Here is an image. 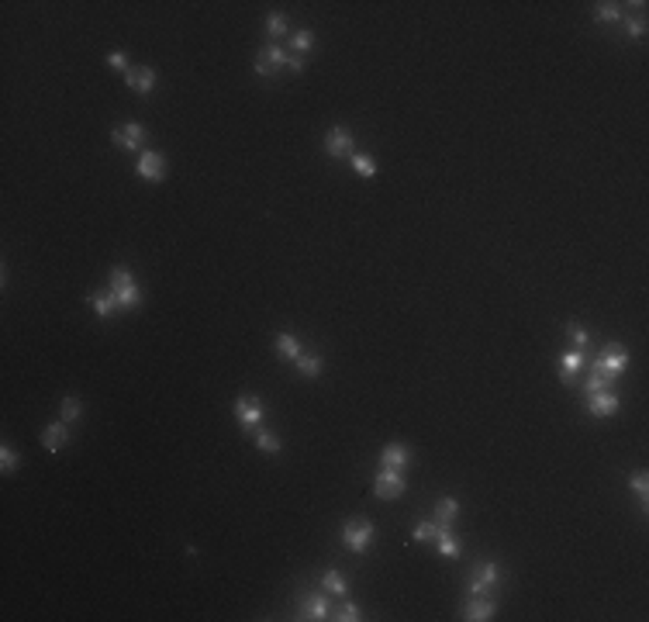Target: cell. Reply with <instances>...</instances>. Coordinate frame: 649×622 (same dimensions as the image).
Here are the masks:
<instances>
[{"instance_id": "cell-12", "label": "cell", "mask_w": 649, "mask_h": 622, "mask_svg": "<svg viewBox=\"0 0 649 622\" xmlns=\"http://www.w3.org/2000/svg\"><path fill=\"white\" fill-rule=\"evenodd\" d=\"M125 83H128V90L149 97V94L156 90V69H152V66H131V69L125 73Z\"/></svg>"}, {"instance_id": "cell-31", "label": "cell", "mask_w": 649, "mask_h": 622, "mask_svg": "<svg viewBox=\"0 0 649 622\" xmlns=\"http://www.w3.org/2000/svg\"><path fill=\"white\" fill-rule=\"evenodd\" d=\"M17 463H21V460H17V453H14V450L3 443V446H0V470H3V474H10V470H17Z\"/></svg>"}, {"instance_id": "cell-21", "label": "cell", "mask_w": 649, "mask_h": 622, "mask_svg": "<svg viewBox=\"0 0 649 622\" xmlns=\"http://www.w3.org/2000/svg\"><path fill=\"white\" fill-rule=\"evenodd\" d=\"M294 366H298V373H301V377H318V373L324 370L322 356H315V353H301V356L294 359Z\"/></svg>"}, {"instance_id": "cell-5", "label": "cell", "mask_w": 649, "mask_h": 622, "mask_svg": "<svg viewBox=\"0 0 649 622\" xmlns=\"http://www.w3.org/2000/svg\"><path fill=\"white\" fill-rule=\"evenodd\" d=\"M373 491H376V498H383V501L401 498V495H404V470L380 467V470H376V481H373Z\"/></svg>"}, {"instance_id": "cell-19", "label": "cell", "mask_w": 649, "mask_h": 622, "mask_svg": "<svg viewBox=\"0 0 649 622\" xmlns=\"http://www.w3.org/2000/svg\"><path fill=\"white\" fill-rule=\"evenodd\" d=\"M273 342H277V353H280L284 359H298V356L304 353V346H301V339H298L294 332H280Z\"/></svg>"}, {"instance_id": "cell-8", "label": "cell", "mask_w": 649, "mask_h": 622, "mask_svg": "<svg viewBox=\"0 0 649 622\" xmlns=\"http://www.w3.org/2000/svg\"><path fill=\"white\" fill-rule=\"evenodd\" d=\"M111 142H114L118 149H125V152H138V149L145 145V128H142L138 121L121 125V128H114V132H111Z\"/></svg>"}, {"instance_id": "cell-29", "label": "cell", "mask_w": 649, "mask_h": 622, "mask_svg": "<svg viewBox=\"0 0 649 622\" xmlns=\"http://www.w3.org/2000/svg\"><path fill=\"white\" fill-rule=\"evenodd\" d=\"M612 387V377H605V373H598L594 366H591V377H587V394H598V391H608Z\"/></svg>"}, {"instance_id": "cell-9", "label": "cell", "mask_w": 649, "mask_h": 622, "mask_svg": "<svg viewBox=\"0 0 649 622\" xmlns=\"http://www.w3.org/2000/svg\"><path fill=\"white\" fill-rule=\"evenodd\" d=\"M135 173L149 184H163L166 180V159L159 152H142L138 163H135Z\"/></svg>"}, {"instance_id": "cell-7", "label": "cell", "mask_w": 649, "mask_h": 622, "mask_svg": "<svg viewBox=\"0 0 649 622\" xmlns=\"http://www.w3.org/2000/svg\"><path fill=\"white\" fill-rule=\"evenodd\" d=\"M284 66H287V52H284L280 45L270 42V45L259 48V55H256V73H259V76H277Z\"/></svg>"}, {"instance_id": "cell-2", "label": "cell", "mask_w": 649, "mask_h": 622, "mask_svg": "<svg viewBox=\"0 0 649 622\" xmlns=\"http://www.w3.org/2000/svg\"><path fill=\"white\" fill-rule=\"evenodd\" d=\"M369 540H373V522L369 519H349V522H342V543L352 553H366Z\"/></svg>"}, {"instance_id": "cell-20", "label": "cell", "mask_w": 649, "mask_h": 622, "mask_svg": "<svg viewBox=\"0 0 649 622\" xmlns=\"http://www.w3.org/2000/svg\"><path fill=\"white\" fill-rule=\"evenodd\" d=\"M90 305H93V314H97V318H111L114 308H118V301H114L111 291H93V294H90Z\"/></svg>"}, {"instance_id": "cell-1", "label": "cell", "mask_w": 649, "mask_h": 622, "mask_svg": "<svg viewBox=\"0 0 649 622\" xmlns=\"http://www.w3.org/2000/svg\"><path fill=\"white\" fill-rule=\"evenodd\" d=\"M107 291L114 294V301H118L121 311H135L142 305L138 281H135V274H131L128 267H114V270H111V287H107Z\"/></svg>"}, {"instance_id": "cell-6", "label": "cell", "mask_w": 649, "mask_h": 622, "mask_svg": "<svg viewBox=\"0 0 649 622\" xmlns=\"http://www.w3.org/2000/svg\"><path fill=\"white\" fill-rule=\"evenodd\" d=\"M356 139H352V132L349 128H342V125H335V128H328V135H324V152L328 156H335V159H349L356 149Z\"/></svg>"}, {"instance_id": "cell-28", "label": "cell", "mask_w": 649, "mask_h": 622, "mask_svg": "<svg viewBox=\"0 0 649 622\" xmlns=\"http://www.w3.org/2000/svg\"><path fill=\"white\" fill-rule=\"evenodd\" d=\"M435 543H439V553H442V557H459V543H456L453 533H439Z\"/></svg>"}, {"instance_id": "cell-3", "label": "cell", "mask_w": 649, "mask_h": 622, "mask_svg": "<svg viewBox=\"0 0 649 622\" xmlns=\"http://www.w3.org/2000/svg\"><path fill=\"white\" fill-rule=\"evenodd\" d=\"M625 366H629V353H625L619 342H608V346H605V353H601V356H598V363H594V370H598V373H605V377H612V380H615V377H622V373H625Z\"/></svg>"}, {"instance_id": "cell-4", "label": "cell", "mask_w": 649, "mask_h": 622, "mask_svg": "<svg viewBox=\"0 0 649 622\" xmlns=\"http://www.w3.org/2000/svg\"><path fill=\"white\" fill-rule=\"evenodd\" d=\"M235 418H239L242 432H256L259 422H263V401H259L256 394H242V398L235 401Z\"/></svg>"}, {"instance_id": "cell-32", "label": "cell", "mask_w": 649, "mask_h": 622, "mask_svg": "<svg viewBox=\"0 0 649 622\" xmlns=\"http://www.w3.org/2000/svg\"><path fill=\"white\" fill-rule=\"evenodd\" d=\"M284 31H287V17H284V14H270V17H266V35L277 38V35H284Z\"/></svg>"}, {"instance_id": "cell-24", "label": "cell", "mask_w": 649, "mask_h": 622, "mask_svg": "<svg viewBox=\"0 0 649 622\" xmlns=\"http://www.w3.org/2000/svg\"><path fill=\"white\" fill-rule=\"evenodd\" d=\"M256 446H259L266 456H277V453H280V439H277L273 432H266V429H256Z\"/></svg>"}, {"instance_id": "cell-15", "label": "cell", "mask_w": 649, "mask_h": 622, "mask_svg": "<svg viewBox=\"0 0 649 622\" xmlns=\"http://www.w3.org/2000/svg\"><path fill=\"white\" fill-rule=\"evenodd\" d=\"M456 515H459V501L456 498H439L435 501V526H439V533H453V522H456Z\"/></svg>"}, {"instance_id": "cell-14", "label": "cell", "mask_w": 649, "mask_h": 622, "mask_svg": "<svg viewBox=\"0 0 649 622\" xmlns=\"http://www.w3.org/2000/svg\"><path fill=\"white\" fill-rule=\"evenodd\" d=\"M587 411H591L594 418H608V415H615V411H619V394H612V391L587 394Z\"/></svg>"}, {"instance_id": "cell-25", "label": "cell", "mask_w": 649, "mask_h": 622, "mask_svg": "<svg viewBox=\"0 0 649 622\" xmlns=\"http://www.w3.org/2000/svg\"><path fill=\"white\" fill-rule=\"evenodd\" d=\"M322 588L328 592V595H345V578H342L338 571H324Z\"/></svg>"}, {"instance_id": "cell-30", "label": "cell", "mask_w": 649, "mask_h": 622, "mask_svg": "<svg viewBox=\"0 0 649 622\" xmlns=\"http://www.w3.org/2000/svg\"><path fill=\"white\" fill-rule=\"evenodd\" d=\"M311 42H315V38H311V31H308V28H301V31H294V35H291V45H294V55H301L304 48H311Z\"/></svg>"}, {"instance_id": "cell-36", "label": "cell", "mask_w": 649, "mask_h": 622, "mask_svg": "<svg viewBox=\"0 0 649 622\" xmlns=\"http://www.w3.org/2000/svg\"><path fill=\"white\" fill-rule=\"evenodd\" d=\"M107 66H111V69H118V73H128V69H131L125 52H111V55H107Z\"/></svg>"}, {"instance_id": "cell-16", "label": "cell", "mask_w": 649, "mask_h": 622, "mask_svg": "<svg viewBox=\"0 0 649 622\" xmlns=\"http://www.w3.org/2000/svg\"><path fill=\"white\" fill-rule=\"evenodd\" d=\"M301 619H331V605H328V598L324 595H308L304 602H301Z\"/></svg>"}, {"instance_id": "cell-18", "label": "cell", "mask_w": 649, "mask_h": 622, "mask_svg": "<svg viewBox=\"0 0 649 622\" xmlns=\"http://www.w3.org/2000/svg\"><path fill=\"white\" fill-rule=\"evenodd\" d=\"M581 366H584V353H581V349L563 353V359H560V380H563V384H570V380L581 373Z\"/></svg>"}, {"instance_id": "cell-37", "label": "cell", "mask_w": 649, "mask_h": 622, "mask_svg": "<svg viewBox=\"0 0 649 622\" xmlns=\"http://www.w3.org/2000/svg\"><path fill=\"white\" fill-rule=\"evenodd\" d=\"M625 35H629V38H643V35H646V21H643V17H632V21L625 24Z\"/></svg>"}, {"instance_id": "cell-26", "label": "cell", "mask_w": 649, "mask_h": 622, "mask_svg": "<svg viewBox=\"0 0 649 622\" xmlns=\"http://www.w3.org/2000/svg\"><path fill=\"white\" fill-rule=\"evenodd\" d=\"M622 17V10H619V3H594V21H619Z\"/></svg>"}, {"instance_id": "cell-23", "label": "cell", "mask_w": 649, "mask_h": 622, "mask_svg": "<svg viewBox=\"0 0 649 622\" xmlns=\"http://www.w3.org/2000/svg\"><path fill=\"white\" fill-rule=\"evenodd\" d=\"M80 415H83V401L76 394H66L62 398V422H80Z\"/></svg>"}, {"instance_id": "cell-10", "label": "cell", "mask_w": 649, "mask_h": 622, "mask_svg": "<svg viewBox=\"0 0 649 622\" xmlns=\"http://www.w3.org/2000/svg\"><path fill=\"white\" fill-rule=\"evenodd\" d=\"M501 585V567L491 560V564H480L473 581H470V595H491L494 588Z\"/></svg>"}, {"instance_id": "cell-34", "label": "cell", "mask_w": 649, "mask_h": 622, "mask_svg": "<svg viewBox=\"0 0 649 622\" xmlns=\"http://www.w3.org/2000/svg\"><path fill=\"white\" fill-rule=\"evenodd\" d=\"M629 484H632V488H636V495H639V498H643V501H646V495H649V481H646V470H636V474H632V477H629Z\"/></svg>"}, {"instance_id": "cell-33", "label": "cell", "mask_w": 649, "mask_h": 622, "mask_svg": "<svg viewBox=\"0 0 649 622\" xmlns=\"http://www.w3.org/2000/svg\"><path fill=\"white\" fill-rule=\"evenodd\" d=\"M331 619H338V622H359V619H363V612H359V605H356V602H345V605L338 609V616H331Z\"/></svg>"}, {"instance_id": "cell-22", "label": "cell", "mask_w": 649, "mask_h": 622, "mask_svg": "<svg viewBox=\"0 0 649 622\" xmlns=\"http://www.w3.org/2000/svg\"><path fill=\"white\" fill-rule=\"evenodd\" d=\"M349 163H352V170L363 177V180H373L376 177V163L369 159V156H363V152H352L349 156Z\"/></svg>"}, {"instance_id": "cell-13", "label": "cell", "mask_w": 649, "mask_h": 622, "mask_svg": "<svg viewBox=\"0 0 649 622\" xmlns=\"http://www.w3.org/2000/svg\"><path fill=\"white\" fill-rule=\"evenodd\" d=\"M414 460V453L404 446V443H390L380 450V467H390V470H408V463Z\"/></svg>"}, {"instance_id": "cell-38", "label": "cell", "mask_w": 649, "mask_h": 622, "mask_svg": "<svg viewBox=\"0 0 649 622\" xmlns=\"http://www.w3.org/2000/svg\"><path fill=\"white\" fill-rule=\"evenodd\" d=\"M287 69L291 73H304V59L301 55H287Z\"/></svg>"}, {"instance_id": "cell-35", "label": "cell", "mask_w": 649, "mask_h": 622, "mask_svg": "<svg viewBox=\"0 0 649 622\" xmlns=\"http://www.w3.org/2000/svg\"><path fill=\"white\" fill-rule=\"evenodd\" d=\"M567 335L574 339V346H577V349H581V346H587V328H584V325L570 321V325H567Z\"/></svg>"}, {"instance_id": "cell-27", "label": "cell", "mask_w": 649, "mask_h": 622, "mask_svg": "<svg viewBox=\"0 0 649 622\" xmlns=\"http://www.w3.org/2000/svg\"><path fill=\"white\" fill-rule=\"evenodd\" d=\"M414 540L418 543H435L439 540V526L435 522H418L414 526Z\"/></svg>"}, {"instance_id": "cell-17", "label": "cell", "mask_w": 649, "mask_h": 622, "mask_svg": "<svg viewBox=\"0 0 649 622\" xmlns=\"http://www.w3.org/2000/svg\"><path fill=\"white\" fill-rule=\"evenodd\" d=\"M66 439H69L66 422H52V425H45V429H42V446H45L48 453H59V450L66 446Z\"/></svg>"}, {"instance_id": "cell-11", "label": "cell", "mask_w": 649, "mask_h": 622, "mask_svg": "<svg viewBox=\"0 0 649 622\" xmlns=\"http://www.w3.org/2000/svg\"><path fill=\"white\" fill-rule=\"evenodd\" d=\"M497 616V605L491 595H470L466 605H463V619L466 622H487Z\"/></svg>"}]
</instances>
